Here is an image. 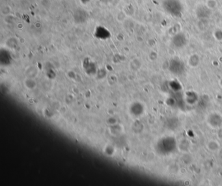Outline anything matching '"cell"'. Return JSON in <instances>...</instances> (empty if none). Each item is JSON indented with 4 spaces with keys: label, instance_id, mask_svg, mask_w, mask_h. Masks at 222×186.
Masks as SVG:
<instances>
[{
    "label": "cell",
    "instance_id": "1",
    "mask_svg": "<svg viewBox=\"0 0 222 186\" xmlns=\"http://www.w3.org/2000/svg\"><path fill=\"white\" fill-rule=\"evenodd\" d=\"M177 146V142L174 137L167 136L158 141L157 148L162 154H169L173 152Z\"/></svg>",
    "mask_w": 222,
    "mask_h": 186
},
{
    "label": "cell",
    "instance_id": "2",
    "mask_svg": "<svg viewBox=\"0 0 222 186\" xmlns=\"http://www.w3.org/2000/svg\"><path fill=\"white\" fill-rule=\"evenodd\" d=\"M207 123L211 128L218 129L222 127V116L217 113H212L207 117Z\"/></svg>",
    "mask_w": 222,
    "mask_h": 186
},
{
    "label": "cell",
    "instance_id": "3",
    "mask_svg": "<svg viewBox=\"0 0 222 186\" xmlns=\"http://www.w3.org/2000/svg\"><path fill=\"white\" fill-rule=\"evenodd\" d=\"M178 149L181 152H188L190 150V142L186 139H182L177 144Z\"/></svg>",
    "mask_w": 222,
    "mask_h": 186
},
{
    "label": "cell",
    "instance_id": "4",
    "mask_svg": "<svg viewBox=\"0 0 222 186\" xmlns=\"http://www.w3.org/2000/svg\"><path fill=\"white\" fill-rule=\"evenodd\" d=\"M220 144L219 142L216 141V140H210L209 141L207 144H206V149H207L209 151L212 152H218V150L220 149Z\"/></svg>",
    "mask_w": 222,
    "mask_h": 186
},
{
    "label": "cell",
    "instance_id": "5",
    "mask_svg": "<svg viewBox=\"0 0 222 186\" xmlns=\"http://www.w3.org/2000/svg\"><path fill=\"white\" fill-rule=\"evenodd\" d=\"M25 73V75L27 76V78L34 79L38 74V70L34 66H30V67L27 68Z\"/></svg>",
    "mask_w": 222,
    "mask_h": 186
},
{
    "label": "cell",
    "instance_id": "6",
    "mask_svg": "<svg viewBox=\"0 0 222 186\" xmlns=\"http://www.w3.org/2000/svg\"><path fill=\"white\" fill-rule=\"evenodd\" d=\"M199 63V58L197 55H192L188 59V64L192 67H196Z\"/></svg>",
    "mask_w": 222,
    "mask_h": 186
},
{
    "label": "cell",
    "instance_id": "7",
    "mask_svg": "<svg viewBox=\"0 0 222 186\" xmlns=\"http://www.w3.org/2000/svg\"><path fill=\"white\" fill-rule=\"evenodd\" d=\"M186 100L189 104H192L195 103V101L197 100V96H196V94L192 93V92H189V93L186 94Z\"/></svg>",
    "mask_w": 222,
    "mask_h": 186
},
{
    "label": "cell",
    "instance_id": "8",
    "mask_svg": "<svg viewBox=\"0 0 222 186\" xmlns=\"http://www.w3.org/2000/svg\"><path fill=\"white\" fill-rule=\"evenodd\" d=\"M11 7H9V5H4L1 7V13L2 15L6 16H8V15L11 14Z\"/></svg>",
    "mask_w": 222,
    "mask_h": 186
},
{
    "label": "cell",
    "instance_id": "9",
    "mask_svg": "<svg viewBox=\"0 0 222 186\" xmlns=\"http://www.w3.org/2000/svg\"><path fill=\"white\" fill-rule=\"evenodd\" d=\"M216 135H217V137H218V139H222V127L221 128H218V131H217V133H216Z\"/></svg>",
    "mask_w": 222,
    "mask_h": 186
},
{
    "label": "cell",
    "instance_id": "10",
    "mask_svg": "<svg viewBox=\"0 0 222 186\" xmlns=\"http://www.w3.org/2000/svg\"><path fill=\"white\" fill-rule=\"evenodd\" d=\"M218 154L219 156L222 158V148H220V149L218 150Z\"/></svg>",
    "mask_w": 222,
    "mask_h": 186
}]
</instances>
